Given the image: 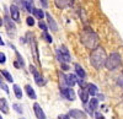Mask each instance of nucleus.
<instances>
[{
  "instance_id": "f257e3e1",
  "label": "nucleus",
  "mask_w": 123,
  "mask_h": 119,
  "mask_svg": "<svg viewBox=\"0 0 123 119\" xmlns=\"http://www.w3.org/2000/svg\"><path fill=\"white\" fill-rule=\"evenodd\" d=\"M80 41L86 48L94 49L98 45V36L92 28L84 27V29L80 33Z\"/></svg>"
},
{
  "instance_id": "f03ea898",
  "label": "nucleus",
  "mask_w": 123,
  "mask_h": 119,
  "mask_svg": "<svg viewBox=\"0 0 123 119\" xmlns=\"http://www.w3.org/2000/svg\"><path fill=\"white\" fill-rule=\"evenodd\" d=\"M106 58H107L106 51L102 47L97 45L96 48L92 49V52L90 54V63H91L92 66L96 69V70H100L101 68H104L105 62H106Z\"/></svg>"
},
{
  "instance_id": "7ed1b4c3",
  "label": "nucleus",
  "mask_w": 123,
  "mask_h": 119,
  "mask_svg": "<svg viewBox=\"0 0 123 119\" xmlns=\"http://www.w3.org/2000/svg\"><path fill=\"white\" fill-rule=\"evenodd\" d=\"M122 64V58L118 53H111L107 58H106V62H105V65L107 70H115L117 69L119 65Z\"/></svg>"
},
{
  "instance_id": "20e7f679",
  "label": "nucleus",
  "mask_w": 123,
  "mask_h": 119,
  "mask_svg": "<svg viewBox=\"0 0 123 119\" xmlns=\"http://www.w3.org/2000/svg\"><path fill=\"white\" fill-rule=\"evenodd\" d=\"M27 39H28V42L31 44V52H32V55L35 58V60L38 65H41V62H39V52H38V45H37V42H36V39L33 37V34L31 33V32H27Z\"/></svg>"
},
{
  "instance_id": "39448f33",
  "label": "nucleus",
  "mask_w": 123,
  "mask_h": 119,
  "mask_svg": "<svg viewBox=\"0 0 123 119\" xmlns=\"http://www.w3.org/2000/svg\"><path fill=\"white\" fill-rule=\"evenodd\" d=\"M55 54H57V58L60 63H69L71 60V57H70V53L67 49L65 45H62L59 47L57 51H55Z\"/></svg>"
},
{
  "instance_id": "423d86ee",
  "label": "nucleus",
  "mask_w": 123,
  "mask_h": 119,
  "mask_svg": "<svg viewBox=\"0 0 123 119\" xmlns=\"http://www.w3.org/2000/svg\"><path fill=\"white\" fill-rule=\"evenodd\" d=\"M3 23L5 25V28H6L7 36L14 38V37L16 36V26H15V23L12 22V20L10 18V16H7V15H5V16H4Z\"/></svg>"
},
{
  "instance_id": "0eeeda50",
  "label": "nucleus",
  "mask_w": 123,
  "mask_h": 119,
  "mask_svg": "<svg viewBox=\"0 0 123 119\" xmlns=\"http://www.w3.org/2000/svg\"><path fill=\"white\" fill-rule=\"evenodd\" d=\"M30 71H31V74L33 75V79H35V81H36V84H37L38 86H43V85L46 84V80L43 79V76L39 74V71L36 69L35 65H32V64L30 65Z\"/></svg>"
},
{
  "instance_id": "6e6552de",
  "label": "nucleus",
  "mask_w": 123,
  "mask_h": 119,
  "mask_svg": "<svg viewBox=\"0 0 123 119\" xmlns=\"http://www.w3.org/2000/svg\"><path fill=\"white\" fill-rule=\"evenodd\" d=\"M60 93L68 101L75 100V91L73 90V87H60Z\"/></svg>"
},
{
  "instance_id": "1a4fd4ad",
  "label": "nucleus",
  "mask_w": 123,
  "mask_h": 119,
  "mask_svg": "<svg viewBox=\"0 0 123 119\" xmlns=\"http://www.w3.org/2000/svg\"><path fill=\"white\" fill-rule=\"evenodd\" d=\"M68 115H69L70 118H73V119H86V118H87V114H86L84 111L76 109V108H74V109H70Z\"/></svg>"
},
{
  "instance_id": "9d476101",
  "label": "nucleus",
  "mask_w": 123,
  "mask_h": 119,
  "mask_svg": "<svg viewBox=\"0 0 123 119\" xmlns=\"http://www.w3.org/2000/svg\"><path fill=\"white\" fill-rule=\"evenodd\" d=\"M44 16L47 17V22H48V26L47 27H49V29H52L53 32H57L58 31V25L55 22V20L53 18V16L50 15L49 12H46Z\"/></svg>"
},
{
  "instance_id": "9b49d317",
  "label": "nucleus",
  "mask_w": 123,
  "mask_h": 119,
  "mask_svg": "<svg viewBox=\"0 0 123 119\" xmlns=\"http://www.w3.org/2000/svg\"><path fill=\"white\" fill-rule=\"evenodd\" d=\"M10 18L12 21H16V22L20 21V11H18V7L16 5L10 6Z\"/></svg>"
},
{
  "instance_id": "f8f14e48",
  "label": "nucleus",
  "mask_w": 123,
  "mask_h": 119,
  "mask_svg": "<svg viewBox=\"0 0 123 119\" xmlns=\"http://www.w3.org/2000/svg\"><path fill=\"white\" fill-rule=\"evenodd\" d=\"M54 4L58 9H67L74 4V0H54Z\"/></svg>"
},
{
  "instance_id": "ddd939ff",
  "label": "nucleus",
  "mask_w": 123,
  "mask_h": 119,
  "mask_svg": "<svg viewBox=\"0 0 123 119\" xmlns=\"http://www.w3.org/2000/svg\"><path fill=\"white\" fill-rule=\"evenodd\" d=\"M33 112H35V115H36L37 119H46L47 118L46 117V113L42 109V107H41L38 103H35L33 104Z\"/></svg>"
},
{
  "instance_id": "4468645a",
  "label": "nucleus",
  "mask_w": 123,
  "mask_h": 119,
  "mask_svg": "<svg viewBox=\"0 0 123 119\" xmlns=\"http://www.w3.org/2000/svg\"><path fill=\"white\" fill-rule=\"evenodd\" d=\"M78 93H79V97H80L81 102H83L84 104H86L87 101H89V97H90V95H89V92L86 90V87H80V90H79Z\"/></svg>"
},
{
  "instance_id": "2eb2a0df",
  "label": "nucleus",
  "mask_w": 123,
  "mask_h": 119,
  "mask_svg": "<svg viewBox=\"0 0 123 119\" xmlns=\"http://www.w3.org/2000/svg\"><path fill=\"white\" fill-rule=\"evenodd\" d=\"M78 81V77L75 74H69V75H65V82H67V86L68 87H73Z\"/></svg>"
},
{
  "instance_id": "dca6fc26",
  "label": "nucleus",
  "mask_w": 123,
  "mask_h": 119,
  "mask_svg": "<svg viewBox=\"0 0 123 119\" xmlns=\"http://www.w3.org/2000/svg\"><path fill=\"white\" fill-rule=\"evenodd\" d=\"M0 112H3L4 114L9 113V104L6 98H0Z\"/></svg>"
},
{
  "instance_id": "f3484780",
  "label": "nucleus",
  "mask_w": 123,
  "mask_h": 119,
  "mask_svg": "<svg viewBox=\"0 0 123 119\" xmlns=\"http://www.w3.org/2000/svg\"><path fill=\"white\" fill-rule=\"evenodd\" d=\"M25 91H26L27 96L31 98V100H36V98H37V95H36L35 90L32 88V86H31V85H26L25 86Z\"/></svg>"
},
{
  "instance_id": "a211bd4d",
  "label": "nucleus",
  "mask_w": 123,
  "mask_h": 119,
  "mask_svg": "<svg viewBox=\"0 0 123 119\" xmlns=\"http://www.w3.org/2000/svg\"><path fill=\"white\" fill-rule=\"evenodd\" d=\"M75 73H76V75H78L80 79H85V77H86L85 70H84V69L81 68L79 64H75Z\"/></svg>"
},
{
  "instance_id": "6ab92c4d",
  "label": "nucleus",
  "mask_w": 123,
  "mask_h": 119,
  "mask_svg": "<svg viewBox=\"0 0 123 119\" xmlns=\"http://www.w3.org/2000/svg\"><path fill=\"white\" fill-rule=\"evenodd\" d=\"M12 90H14V93H15L17 100H21V98H22V90H21V87H20L18 85H16V84H14L12 85Z\"/></svg>"
},
{
  "instance_id": "aec40b11",
  "label": "nucleus",
  "mask_w": 123,
  "mask_h": 119,
  "mask_svg": "<svg viewBox=\"0 0 123 119\" xmlns=\"http://www.w3.org/2000/svg\"><path fill=\"white\" fill-rule=\"evenodd\" d=\"M86 90H87L89 95H91V96H95V95L98 92V91H97V86L94 85V84H87V85H86Z\"/></svg>"
},
{
  "instance_id": "412c9836",
  "label": "nucleus",
  "mask_w": 123,
  "mask_h": 119,
  "mask_svg": "<svg viewBox=\"0 0 123 119\" xmlns=\"http://www.w3.org/2000/svg\"><path fill=\"white\" fill-rule=\"evenodd\" d=\"M33 14V16L35 17H37V18H39V20H42L43 17H44V12L42 11V9H37V7H33L32 9V11H31Z\"/></svg>"
},
{
  "instance_id": "4be33fe9",
  "label": "nucleus",
  "mask_w": 123,
  "mask_h": 119,
  "mask_svg": "<svg viewBox=\"0 0 123 119\" xmlns=\"http://www.w3.org/2000/svg\"><path fill=\"white\" fill-rule=\"evenodd\" d=\"M14 49V51H15V55H16V62L20 64V66H21V68H25V60H24V58H22V55L21 54H20L17 51H16V48L14 47L12 48Z\"/></svg>"
},
{
  "instance_id": "5701e85b",
  "label": "nucleus",
  "mask_w": 123,
  "mask_h": 119,
  "mask_svg": "<svg viewBox=\"0 0 123 119\" xmlns=\"http://www.w3.org/2000/svg\"><path fill=\"white\" fill-rule=\"evenodd\" d=\"M0 75H1L4 79H6L7 82H14V79L11 76V74H10L7 70H1V73H0Z\"/></svg>"
},
{
  "instance_id": "b1692460",
  "label": "nucleus",
  "mask_w": 123,
  "mask_h": 119,
  "mask_svg": "<svg viewBox=\"0 0 123 119\" xmlns=\"http://www.w3.org/2000/svg\"><path fill=\"white\" fill-rule=\"evenodd\" d=\"M0 88H1V90H4L6 93H10L9 87H7V85L4 82V79H3V76H1V75H0Z\"/></svg>"
},
{
  "instance_id": "393cba45",
  "label": "nucleus",
  "mask_w": 123,
  "mask_h": 119,
  "mask_svg": "<svg viewBox=\"0 0 123 119\" xmlns=\"http://www.w3.org/2000/svg\"><path fill=\"white\" fill-rule=\"evenodd\" d=\"M59 81H60V87H68L65 82V74H63L62 71L59 73Z\"/></svg>"
},
{
  "instance_id": "a878e982",
  "label": "nucleus",
  "mask_w": 123,
  "mask_h": 119,
  "mask_svg": "<svg viewBox=\"0 0 123 119\" xmlns=\"http://www.w3.org/2000/svg\"><path fill=\"white\" fill-rule=\"evenodd\" d=\"M25 7H26V10H27L28 12L32 11V9L35 7V6H33V1H32V0H26V1H25Z\"/></svg>"
},
{
  "instance_id": "bb28decb",
  "label": "nucleus",
  "mask_w": 123,
  "mask_h": 119,
  "mask_svg": "<svg viewBox=\"0 0 123 119\" xmlns=\"http://www.w3.org/2000/svg\"><path fill=\"white\" fill-rule=\"evenodd\" d=\"M12 108L15 109V112H16V113H18V114H22V113H24V108H22V106H21V104H18V103H14V104H12Z\"/></svg>"
},
{
  "instance_id": "cd10ccee",
  "label": "nucleus",
  "mask_w": 123,
  "mask_h": 119,
  "mask_svg": "<svg viewBox=\"0 0 123 119\" xmlns=\"http://www.w3.org/2000/svg\"><path fill=\"white\" fill-rule=\"evenodd\" d=\"M42 37H43V38L46 39V41H47V43H52V42H53V38H52V36H50V34H49L47 31L42 33Z\"/></svg>"
},
{
  "instance_id": "c85d7f7f",
  "label": "nucleus",
  "mask_w": 123,
  "mask_h": 119,
  "mask_svg": "<svg viewBox=\"0 0 123 119\" xmlns=\"http://www.w3.org/2000/svg\"><path fill=\"white\" fill-rule=\"evenodd\" d=\"M26 23H27L30 27H32V26L35 25V18H33L32 16H28V17L26 18Z\"/></svg>"
},
{
  "instance_id": "c756f323",
  "label": "nucleus",
  "mask_w": 123,
  "mask_h": 119,
  "mask_svg": "<svg viewBox=\"0 0 123 119\" xmlns=\"http://www.w3.org/2000/svg\"><path fill=\"white\" fill-rule=\"evenodd\" d=\"M38 27H39L41 29H42V31H43V32H46V31H47V29H48V27H47V25H46V23H44V22L42 21V20H41V21L38 22Z\"/></svg>"
},
{
  "instance_id": "7c9ffc66",
  "label": "nucleus",
  "mask_w": 123,
  "mask_h": 119,
  "mask_svg": "<svg viewBox=\"0 0 123 119\" xmlns=\"http://www.w3.org/2000/svg\"><path fill=\"white\" fill-rule=\"evenodd\" d=\"M5 63H6V55L3 52H0V64H5Z\"/></svg>"
},
{
  "instance_id": "2f4dec72",
  "label": "nucleus",
  "mask_w": 123,
  "mask_h": 119,
  "mask_svg": "<svg viewBox=\"0 0 123 119\" xmlns=\"http://www.w3.org/2000/svg\"><path fill=\"white\" fill-rule=\"evenodd\" d=\"M94 114H95V118L96 119H105V117H104V114H102L101 112H94Z\"/></svg>"
},
{
  "instance_id": "473e14b6",
  "label": "nucleus",
  "mask_w": 123,
  "mask_h": 119,
  "mask_svg": "<svg viewBox=\"0 0 123 119\" xmlns=\"http://www.w3.org/2000/svg\"><path fill=\"white\" fill-rule=\"evenodd\" d=\"M60 68L62 70H69V65L67 63H60Z\"/></svg>"
},
{
  "instance_id": "72a5a7b5",
  "label": "nucleus",
  "mask_w": 123,
  "mask_h": 119,
  "mask_svg": "<svg viewBox=\"0 0 123 119\" xmlns=\"http://www.w3.org/2000/svg\"><path fill=\"white\" fill-rule=\"evenodd\" d=\"M58 119H70V117L68 114H59L58 115Z\"/></svg>"
},
{
  "instance_id": "f704fd0d",
  "label": "nucleus",
  "mask_w": 123,
  "mask_h": 119,
  "mask_svg": "<svg viewBox=\"0 0 123 119\" xmlns=\"http://www.w3.org/2000/svg\"><path fill=\"white\" fill-rule=\"evenodd\" d=\"M43 7H48V0H39Z\"/></svg>"
},
{
  "instance_id": "c9c22d12",
  "label": "nucleus",
  "mask_w": 123,
  "mask_h": 119,
  "mask_svg": "<svg viewBox=\"0 0 123 119\" xmlns=\"http://www.w3.org/2000/svg\"><path fill=\"white\" fill-rule=\"evenodd\" d=\"M96 95H97V100L98 101H104L105 100V96L102 95V93H96Z\"/></svg>"
},
{
  "instance_id": "e433bc0d",
  "label": "nucleus",
  "mask_w": 123,
  "mask_h": 119,
  "mask_svg": "<svg viewBox=\"0 0 123 119\" xmlns=\"http://www.w3.org/2000/svg\"><path fill=\"white\" fill-rule=\"evenodd\" d=\"M117 85H118L119 87H122V76H119V77H118V80H117Z\"/></svg>"
},
{
  "instance_id": "4c0bfd02",
  "label": "nucleus",
  "mask_w": 123,
  "mask_h": 119,
  "mask_svg": "<svg viewBox=\"0 0 123 119\" xmlns=\"http://www.w3.org/2000/svg\"><path fill=\"white\" fill-rule=\"evenodd\" d=\"M14 66H15V68H16V69H21V66H20V64H18V63H17V62H16V60H15V62H14Z\"/></svg>"
},
{
  "instance_id": "58836bf2",
  "label": "nucleus",
  "mask_w": 123,
  "mask_h": 119,
  "mask_svg": "<svg viewBox=\"0 0 123 119\" xmlns=\"http://www.w3.org/2000/svg\"><path fill=\"white\" fill-rule=\"evenodd\" d=\"M0 45H5V42L3 41V38H1V36H0Z\"/></svg>"
},
{
  "instance_id": "ea45409f",
  "label": "nucleus",
  "mask_w": 123,
  "mask_h": 119,
  "mask_svg": "<svg viewBox=\"0 0 123 119\" xmlns=\"http://www.w3.org/2000/svg\"><path fill=\"white\" fill-rule=\"evenodd\" d=\"M20 42H21V43H25L26 39H25V38H20Z\"/></svg>"
},
{
  "instance_id": "a19ab883",
  "label": "nucleus",
  "mask_w": 123,
  "mask_h": 119,
  "mask_svg": "<svg viewBox=\"0 0 123 119\" xmlns=\"http://www.w3.org/2000/svg\"><path fill=\"white\" fill-rule=\"evenodd\" d=\"M0 26H3V18L0 17Z\"/></svg>"
},
{
  "instance_id": "79ce46f5",
  "label": "nucleus",
  "mask_w": 123,
  "mask_h": 119,
  "mask_svg": "<svg viewBox=\"0 0 123 119\" xmlns=\"http://www.w3.org/2000/svg\"><path fill=\"white\" fill-rule=\"evenodd\" d=\"M0 119H4V118H3V117H1V114H0Z\"/></svg>"
},
{
  "instance_id": "37998d69",
  "label": "nucleus",
  "mask_w": 123,
  "mask_h": 119,
  "mask_svg": "<svg viewBox=\"0 0 123 119\" xmlns=\"http://www.w3.org/2000/svg\"><path fill=\"white\" fill-rule=\"evenodd\" d=\"M20 119H25V118H20Z\"/></svg>"
}]
</instances>
